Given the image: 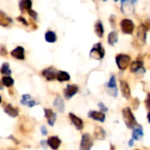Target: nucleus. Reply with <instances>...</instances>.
<instances>
[{"mask_svg": "<svg viewBox=\"0 0 150 150\" xmlns=\"http://www.w3.org/2000/svg\"><path fill=\"white\" fill-rule=\"evenodd\" d=\"M122 114H123V119H124V121L126 123V126L128 128L134 129L138 125L137 120H136L135 117L134 116V113L132 112V111L129 107L124 108L122 111Z\"/></svg>", "mask_w": 150, "mask_h": 150, "instance_id": "1", "label": "nucleus"}, {"mask_svg": "<svg viewBox=\"0 0 150 150\" xmlns=\"http://www.w3.org/2000/svg\"><path fill=\"white\" fill-rule=\"evenodd\" d=\"M90 56H91V58L96 59V60H102L104 58L105 49L101 43H97L92 47V48L90 52Z\"/></svg>", "mask_w": 150, "mask_h": 150, "instance_id": "2", "label": "nucleus"}, {"mask_svg": "<svg viewBox=\"0 0 150 150\" xmlns=\"http://www.w3.org/2000/svg\"><path fill=\"white\" fill-rule=\"evenodd\" d=\"M93 137L90 134H83L80 143V150H91L93 147Z\"/></svg>", "mask_w": 150, "mask_h": 150, "instance_id": "3", "label": "nucleus"}, {"mask_svg": "<svg viewBox=\"0 0 150 150\" xmlns=\"http://www.w3.org/2000/svg\"><path fill=\"white\" fill-rule=\"evenodd\" d=\"M131 57L127 54H119L116 56V62L120 70H125L129 66Z\"/></svg>", "mask_w": 150, "mask_h": 150, "instance_id": "4", "label": "nucleus"}, {"mask_svg": "<svg viewBox=\"0 0 150 150\" xmlns=\"http://www.w3.org/2000/svg\"><path fill=\"white\" fill-rule=\"evenodd\" d=\"M120 28L125 34H132L134 30V24L131 19L125 18L120 21Z\"/></svg>", "mask_w": 150, "mask_h": 150, "instance_id": "5", "label": "nucleus"}, {"mask_svg": "<svg viewBox=\"0 0 150 150\" xmlns=\"http://www.w3.org/2000/svg\"><path fill=\"white\" fill-rule=\"evenodd\" d=\"M121 11L125 15H133L134 12V5L131 0H121Z\"/></svg>", "mask_w": 150, "mask_h": 150, "instance_id": "6", "label": "nucleus"}, {"mask_svg": "<svg viewBox=\"0 0 150 150\" xmlns=\"http://www.w3.org/2000/svg\"><path fill=\"white\" fill-rule=\"evenodd\" d=\"M79 91V88L76 84H68L64 90V96L67 99H70L73 96H75Z\"/></svg>", "mask_w": 150, "mask_h": 150, "instance_id": "7", "label": "nucleus"}, {"mask_svg": "<svg viewBox=\"0 0 150 150\" xmlns=\"http://www.w3.org/2000/svg\"><path fill=\"white\" fill-rule=\"evenodd\" d=\"M88 116L97 121L99 122H104L105 120V114L102 112H97V111H91L88 113Z\"/></svg>", "mask_w": 150, "mask_h": 150, "instance_id": "8", "label": "nucleus"}, {"mask_svg": "<svg viewBox=\"0 0 150 150\" xmlns=\"http://www.w3.org/2000/svg\"><path fill=\"white\" fill-rule=\"evenodd\" d=\"M61 140L59 139V137L57 136H51L47 139V144L54 150H57L59 149L60 145H61Z\"/></svg>", "mask_w": 150, "mask_h": 150, "instance_id": "9", "label": "nucleus"}, {"mask_svg": "<svg viewBox=\"0 0 150 150\" xmlns=\"http://www.w3.org/2000/svg\"><path fill=\"white\" fill-rule=\"evenodd\" d=\"M148 30H149V28L145 25H141L138 28V38L142 44H145V42H146Z\"/></svg>", "mask_w": 150, "mask_h": 150, "instance_id": "10", "label": "nucleus"}, {"mask_svg": "<svg viewBox=\"0 0 150 150\" xmlns=\"http://www.w3.org/2000/svg\"><path fill=\"white\" fill-rule=\"evenodd\" d=\"M44 113H45V117L47 120L48 124L53 127L56 120V113L54 112L51 109H47V108L44 109Z\"/></svg>", "mask_w": 150, "mask_h": 150, "instance_id": "11", "label": "nucleus"}, {"mask_svg": "<svg viewBox=\"0 0 150 150\" xmlns=\"http://www.w3.org/2000/svg\"><path fill=\"white\" fill-rule=\"evenodd\" d=\"M69 119L72 122V124L76 127V128L77 130H82L83 127V121L82 120V119L78 118L76 115L73 114L72 112L69 113Z\"/></svg>", "mask_w": 150, "mask_h": 150, "instance_id": "12", "label": "nucleus"}, {"mask_svg": "<svg viewBox=\"0 0 150 150\" xmlns=\"http://www.w3.org/2000/svg\"><path fill=\"white\" fill-rule=\"evenodd\" d=\"M107 87L108 89L110 90L109 93L113 96V97H117V85H116V79H115V76H112L111 78H110V81L108 82L107 83Z\"/></svg>", "mask_w": 150, "mask_h": 150, "instance_id": "13", "label": "nucleus"}, {"mask_svg": "<svg viewBox=\"0 0 150 150\" xmlns=\"http://www.w3.org/2000/svg\"><path fill=\"white\" fill-rule=\"evenodd\" d=\"M11 54L12 57H14L18 60H24L25 59V49L22 47H17L11 52Z\"/></svg>", "mask_w": 150, "mask_h": 150, "instance_id": "14", "label": "nucleus"}, {"mask_svg": "<svg viewBox=\"0 0 150 150\" xmlns=\"http://www.w3.org/2000/svg\"><path fill=\"white\" fill-rule=\"evenodd\" d=\"M56 71L53 68L46 69L42 71V76L48 81H53L56 78Z\"/></svg>", "mask_w": 150, "mask_h": 150, "instance_id": "15", "label": "nucleus"}, {"mask_svg": "<svg viewBox=\"0 0 150 150\" xmlns=\"http://www.w3.org/2000/svg\"><path fill=\"white\" fill-rule=\"evenodd\" d=\"M120 90H121V92H122V95L124 98H130V95H131L130 87H129L128 83L124 80L120 81Z\"/></svg>", "mask_w": 150, "mask_h": 150, "instance_id": "16", "label": "nucleus"}, {"mask_svg": "<svg viewBox=\"0 0 150 150\" xmlns=\"http://www.w3.org/2000/svg\"><path fill=\"white\" fill-rule=\"evenodd\" d=\"M4 111L5 113H7L9 116H11V117H12V118H15V117H17V116L18 115V108L12 106V105H10V104L4 106Z\"/></svg>", "mask_w": 150, "mask_h": 150, "instance_id": "17", "label": "nucleus"}, {"mask_svg": "<svg viewBox=\"0 0 150 150\" xmlns=\"http://www.w3.org/2000/svg\"><path fill=\"white\" fill-rule=\"evenodd\" d=\"M11 23H12V19L9 16H7L4 11H0V25L6 27Z\"/></svg>", "mask_w": 150, "mask_h": 150, "instance_id": "18", "label": "nucleus"}, {"mask_svg": "<svg viewBox=\"0 0 150 150\" xmlns=\"http://www.w3.org/2000/svg\"><path fill=\"white\" fill-rule=\"evenodd\" d=\"M105 136H106V133L102 127H97L95 128V130H94V137H95V139L103 141V140L105 139Z\"/></svg>", "mask_w": 150, "mask_h": 150, "instance_id": "19", "label": "nucleus"}, {"mask_svg": "<svg viewBox=\"0 0 150 150\" xmlns=\"http://www.w3.org/2000/svg\"><path fill=\"white\" fill-rule=\"evenodd\" d=\"M54 107L57 108V110L60 112H62L64 111V108H65V105H64V102H63V99L60 97V96H57L54 101Z\"/></svg>", "mask_w": 150, "mask_h": 150, "instance_id": "20", "label": "nucleus"}, {"mask_svg": "<svg viewBox=\"0 0 150 150\" xmlns=\"http://www.w3.org/2000/svg\"><path fill=\"white\" fill-rule=\"evenodd\" d=\"M132 136H133V140L134 141H139V140H141L143 137V130H142L141 126H139L138 128H136V127L134 128Z\"/></svg>", "mask_w": 150, "mask_h": 150, "instance_id": "21", "label": "nucleus"}, {"mask_svg": "<svg viewBox=\"0 0 150 150\" xmlns=\"http://www.w3.org/2000/svg\"><path fill=\"white\" fill-rule=\"evenodd\" d=\"M56 79L59 82H66L70 79V76L68 72L65 71H58L56 73Z\"/></svg>", "mask_w": 150, "mask_h": 150, "instance_id": "22", "label": "nucleus"}, {"mask_svg": "<svg viewBox=\"0 0 150 150\" xmlns=\"http://www.w3.org/2000/svg\"><path fill=\"white\" fill-rule=\"evenodd\" d=\"M118 39H119V36H118V33L116 31H112L109 33L108 35V43L111 45V46H114L117 42H118Z\"/></svg>", "mask_w": 150, "mask_h": 150, "instance_id": "23", "label": "nucleus"}, {"mask_svg": "<svg viewBox=\"0 0 150 150\" xmlns=\"http://www.w3.org/2000/svg\"><path fill=\"white\" fill-rule=\"evenodd\" d=\"M104 26H103V23L98 20L96 24H95V33L99 37V38H102L103 35H104Z\"/></svg>", "mask_w": 150, "mask_h": 150, "instance_id": "24", "label": "nucleus"}, {"mask_svg": "<svg viewBox=\"0 0 150 150\" xmlns=\"http://www.w3.org/2000/svg\"><path fill=\"white\" fill-rule=\"evenodd\" d=\"M32 0H21L19 3V9L23 11H29L32 9Z\"/></svg>", "mask_w": 150, "mask_h": 150, "instance_id": "25", "label": "nucleus"}, {"mask_svg": "<svg viewBox=\"0 0 150 150\" xmlns=\"http://www.w3.org/2000/svg\"><path fill=\"white\" fill-rule=\"evenodd\" d=\"M45 40L48 43H54V42H55L56 40H57V37H56L55 33L53 32V31H47L45 33Z\"/></svg>", "mask_w": 150, "mask_h": 150, "instance_id": "26", "label": "nucleus"}, {"mask_svg": "<svg viewBox=\"0 0 150 150\" xmlns=\"http://www.w3.org/2000/svg\"><path fill=\"white\" fill-rule=\"evenodd\" d=\"M142 69H143V62L141 61H135V62H132L131 67H130L131 72H134V73L138 72L139 70H141Z\"/></svg>", "mask_w": 150, "mask_h": 150, "instance_id": "27", "label": "nucleus"}, {"mask_svg": "<svg viewBox=\"0 0 150 150\" xmlns=\"http://www.w3.org/2000/svg\"><path fill=\"white\" fill-rule=\"evenodd\" d=\"M0 72L3 74V75H11V70L10 69V66H9V63L7 62H4L1 66V69H0Z\"/></svg>", "mask_w": 150, "mask_h": 150, "instance_id": "28", "label": "nucleus"}, {"mask_svg": "<svg viewBox=\"0 0 150 150\" xmlns=\"http://www.w3.org/2000/svg\"><path fill=\"white\" fill-rule=\"evenodd\" d=\"M2 83L4 85V86H6V87H11L12 85H13V83H14V80L11 77V76H4L3 78H2Z\"/></svg>", "mask_w": 150, "mask_h": 150, "instance_id": "29", "label": "nucleus"}, {"mask_svg": "<svg viewBox=\"0 0 150 150\" xmlns=\"http://www.w3.org/2000/svg\"><path fill=\"white\" fill-rule=\"evenodd\" d=\"M30 99H32V97H31V95H29V94H25V95H23L22 96V99H21V104L22 105H25V104L30 100Z\"/></svg>", "mask_w": 150, "mask_h": 150, "instance_id": "30", "label": "nucleus"}, {"mask_svg": "<svg viewBox=\"0 0 150 150\" xmlns=\"http://www.w3.org/2000/svg\"><path fill=\"white\" fill-rule=\"evenodd\" d=\"M39 105V102H37V101H35V100H33V99H30V100L25 104V105H27L28 107H33V106H35V105Z\"/></svg>", "mask_w": 150, "mask_h": 150, "instance_id": "31", "label": "nucleus"}, {"mask_svg": "<svg viewBox=\"0 0 150 150\" xmlns=\"http://www.w3.org/2000/svg\"><path fill=\"white\" fill-rule=\"evenodd\" d=\"M28 12H29V15H30V17H31V18H33L34 20H36V19H37L38 14H37V12H36L35 11H33V10H32V9H30V10L28 11Z\"/></svg>", "mask_w": 150, "mask_h": 150, "instance_id": "32", "label": "nucleus"}, {"mask_svg": "<svg viewBox=\"0 0 150 150\" xmlns=\"http://www.w3.org/2000/svg\"><path fill=\"white\" fill-rule=\"evenodd\" d=\"M98 107L100 108L101 112H108V108L103 104V103H98Z\"/></svg>", "mask_w": 150, "mask_h": 150, "instance_id": "33", "label": "nucleus"}, {"mask_svg": "<svg viewBox=\"0 0 150 150\" xmlns=\"http://www.w3.org/2000/svg\"><path fill=\"white\" fill-rule=\"evenodd\" d=\"M40 131H41V134H42V135H43V136H45V135H47V127H46L45 126H41V127H40Z\"/></svg>", "mask_w": 150, "mask_h": 150, "instance_id": "34", "label": "nucleus"}, {"mask_svg": "<svg viewBox=\"0 0 150 150\" xmlns=\"http://www.w3.org/2000/svg\"><path fill=\"white\" fill-rule=\"evenodd\" d=\"M18 21H20V22H21L22 24H24L25 25H28V23L26 22V20H25L23 17H21V16H20V17H18Z\"/></svg>", "mask_w": 150, "mask_h": 150, "instance_id": "35", "label": "nucleus"}, {"mask_svg": "<svg viewBox=\"0 0 150 150\" xmlns=\"http://www.w3.org/2000/svg\"><path fill=\"white\" fill-rule=\"evenodd\" d=\"M40 143H41V146H42L43 149H46V148H47V142H46V141H41Z\"/></svg>", "mask_w": 150, "mask_h": 150, "instance_id": "36", "label": "nucleus"}, {"mask_svg": "<svg viewBox=\"0 0 150 150\" xmlns=\"http://www.w3.org/2000/svg\"><path fill=\"white\" fill-rule=\"evenodd\" d=\"M134 140L132 139V140H130L129 142H128V146H130V147H133L134 146Z\"/></svg>", "mask_w": 150, "mask_h": 150, "instance_id": "37", "label": "nucleus"}, {"mask_svg": "<svg viewBox=\"0 0 150 150\" xmlns=\"http://www.w3.org/2000/svg\"><path fill=\"white\" fill-rule=\"evenodd\" d=\"M3 89V83H2V82L0 81V90H2Z\"/></svg>", "mask_w": 150, "mask_h": 150, "instance_id": "38", "label": "nucleus"}, {"mask_svg": "<svg viewBox=\"0 0 150 150\" xmlns=\"http://www.w3.org/2000/svg\"><path fill=\"white\" fill-rule=\"evenodd\" d=\"M131 1H132V2H133V3H135V2H137V1H138V0H131Z\"/></svg>", "mask_w": 150, "mask_h": 150, "instance_id": "39", "label": "nucleus"}, {"mask_svg": "<svg viewBox=\"0 0 150 150\" xmlns=\"http://www.w3.org/2000/svg\"><path fill=\"white\" fill-rule=\"evenodd\" d=\"M2 102V98H1V96H0V103Z\"/></svg>", "mask_w": 150, "mask_h": 150, "instance_id": "40", "label": "nucleus"}, {"mask_svg": "<svg viewBox=\"0 0 150 150\" xmlns=\"http://www.w3.org/2000/svg\"><path fill=\"white\" fill-rule=\"evenodd\" d=\"M114 1H115V2H117V1H118V0H114Z\"/></svg>", "mask_w": 150, "mask_h": 150, "instance_id": "41", "label": "nucleus"}, {"mask_svg": "<svg viewBox=\"0 0 150 150\" xmlns=\"http://www.w3.org/2000/svg\"><path fill=\"white\" fill-rule=\"evenodd\" d=\"M103 1H106V0H103Z\"/></svg>", "mask_w": 150, "mask_h": 150, "instance_id": "42", "label": "nucleus"}, {"mask_svg": "<svg viewBox=\"0 0 150 150\" xmlns=\"http://www.w3.org/2000/svg\"><path fill=\"white\" fill-rule=\"evenodd\" d=\"M137 150H139V149H137Z\"/></svg>", "mask_w": 150, "mask_h": 150, "instance_id": "43", "label": "nucleus"}]
</instances>
